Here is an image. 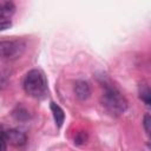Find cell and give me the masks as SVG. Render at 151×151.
Segmentation results:
<instances>
[{
  "instance_id": "6da1fadb",
  "label": "cell",
  "mask_w": 151,
  "mask_h": 151,
  "mask_svg": "<svg viewBox=\"0 0 151 151\" xmlns=\"http://www.w3.org/2000/svg\"><path fill=\"white\" fill-rule=\"evenodd\" d=\"M24 91L35 99H44L48 93V85L45 73L39 68L28 71L22 80Z\"/></svg>"
},
{
  "instance_id": "7a4b0ae2",
  "label": "cell",
  "mask_w": 151,
  "mask_h": 151,
  "mask_svg": "<svg viewBox=\"0 0 151 151\" xmlns=\"http://www.w3.org/2000/svg\"><path fill=\"white\" fill-rule=\"evenodd\" d=\"M103 107L106 110L107 113H110L113 117H119L129 107V103L126 98L122 94L120 91H118L114 86L105 85L104 92L100 98Z\"/></svg>"
},
{
  "instance_id": "3957f363",
  "label": "cell",
  "mask_w": 151,
  "mask_h": 151,
  "mask_svg": "<svg viewBox=\"0 0 151 151\" xmlns=\"http://www.w3.org/2000/svg\"><path fill=\"white\" fill-rule=\"evenodd\" d=\"M26 50V42L21 39H2L0 41L1 57L7 60H15L20 58Z\"/></svg>"
},
{
  "instance_id": "277c9868",
  "label": "cell",
  "mask_w": 151,
  "mask_h": 151,
  "mask_svg": "<svg viewBox=\"0 0 151 151\" xmlns=\"http://www.w3.org/2000/svg\"><path fill=\"white\" fill-rule=\"evenodd\" d=\"M2 132L5 133L7 143L12 146L20 147L27 143V136L25 134V132L18 130V129H8V130L2 129Z\"/></svg>"
},
{
  "instance_id": "5b68a950",
  "label": "cell",
  "mask_w": 151,
  "mask_h": 151,
  "mask_svg": "<svg viewBox=\"0 0 151 151\" xmlns=\"http://www.w3.org/2000/svg\"><path fill=\"white\" fill-rule=\"evenodd\" d=\"M73 91L79 100H86L91 97V86L86 80H77L74 83Z\"/></svg>"
},
{
  "instance_id": "8992f818",
  "label": "cell",
  "mask_w": 151,
  "mask_h": 151,
  "mask_svg": "<svg viewBox=\"0 0 151 151\" xmlns=\"http://www.w3.org/2000/svg\"><path fill=\"white\" fill-rule=\"evenodd\" d=\"M15 13V5L12 1H2L0 6V20H11Z\"/></svg>"
},
{
  "instance_id": "52a82bcc",
  "label": "cell",
  "mask_w": 151,
  "mask_h": 151,
  "mask_svg": "<svg viewBox=\"0 0 151 151\" xmlns=\"http://www.w3.org/2000/svg\"><path fill=\"white\" fill-rule=\"evenodd\" d=\"M50 109L52 111V114H53V118H54V122H55L57 127L60 129L61 125L64 124V120H65V112H64V110L58 104H55L53 101H51Z\"/></svg>"
},
{
  "instance_id": "ba28073f",
  "label": "cell",
  "mask_w": 151,
  "mask_h": 151,
  "mask_svg": "<svg viewBox=\"0 0 151 151\" xmlns=\"http://www.w3.org/2000/svg\"><path fill=\"white\" fill-rule=\"evenodd\" d=\"M13 117L17 120L24 122V120H27L29 118V113H28V111L22 105H17L15 109L13 110Z\"/></svg>"
},
{
  "instance_id": "9c48e42d",
  "label": "cell",
  "mask_w": 151,
  "mask_h": 151,
  "mask_svg": "<svg viewBox=\"0 0 151 151\" xmlns=\"http://www.w3.org/2000/svg\"><path fill=\"white\" fill-rule=\"evenodd\" d=\"M139 98L146 106L151 107V87L142 86L139 88Z\"/></svg>"
},
{
  "instance_id": "30bf717a",
  "label": "cell",
  "mask_w": 151,
  "mask_h": 151,
  "mask_svg": "<svg viewBox=\"0 0 151 151\" xmlns=\"http://www.w3.org/2000/svg\"><path fill=\"white\" fill-rule=\"evenodd\" d=\"M143 126L149 137H151V114H145L143 118Z\"/></svg>"
},
{
  "instance_id": "8fae6325",
  "label": "cell",
  "mask_w": 151,
  "mask_h": 151,
  "mask_svg": "<svg viewBox=\"0 0 151 151\" xmlns=\"http://www.w3.org/2000/svg\"><path fill=\"white\" fill-rule=\"evenodd\" d=\"M12 26V21L11 20H0V29L5 31L7 28H9Z\"/></svg>"
},
{
  "instance_id": "7c38bea8",
  "label": "cell",
  "mask_w": 151,
  "mask_h": 151,
  "mask_svg": "<svg viewBox=\"0 0 151 151\" xmlns=\"http://www.w3.org/2000/svg\"><path fill=\"white\" fill-rule=\"evenodd\" d=\"M1 145H2L1 151H6V149H7V140H6L5 133H4L2 131H1Z\"/></svg>"
},
{
  "instance_id": "4fadbf2b",
  "label": "cell",
  "mask_w": 151,
  "mask_h": 151,
  "mask_svg": "<svg viewBox=\"0 0 151 151\" xmlns=\"http://www.w3.org/2000/svg\"><path fill=\"white\" fill-rule=\"evenodd\" d=\"M147 146L151 149V137H149V140H147Z\"/></svg>"
},
{
  "instance_id": "5bb4252c",
  "label": "cell",
  "mask_w": 151,
  "mask_h": 151,
  "mask_svg": "<svg viewBox=\"0 0 151 151\" xmlns=\"http://www.w3.org/2000/svg\"><path fill=\"white\" fill-rule=\"evenodd\" d=\"M149 70L151 71V58H150V61H149Z\"/></svg>"
}]
</instances>
